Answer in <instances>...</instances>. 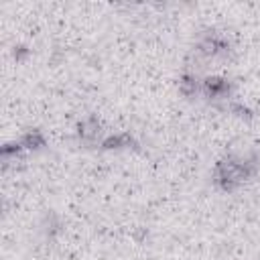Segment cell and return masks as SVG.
Returning <instances> with one entry per match:
<instances>
[{
  "label": "cell",
  "mask_w": 260,
  "mask_h": 260,
  "mask_svg": "<svg viewBox=\"0 0 260 260\" xmlns=\"http://www.w3.org/2000/svg\"><path fill=\"white\" fill-rule=\"evenodd\" d=\"M201 91L209 100H228L234 91V83L219 75H209L201 81Z\"/></svg>",
  "instance_id": "cell-3"
},
{
  "label": "cell",
  "mask_w": 260,
  "mask_h": 260,
  "mask_svg": "<svg viewBox=\"0 0 260 260\" xmlns=\"http://www.w3.org/2000/svg\"><path fill=\"white\" fill-rule=\"evenodd\" d=\"M228 110H230L234 116L244 118V120H252V116H254V112H252L248 106H244L242 102H230V104H228Z\"/></svg>",
  "instance_id": "cell-9"
},
{
  "label": "cell",
  "mask_w": 260,
  "mask_h": 260,
  "mask_svg": "<svg viewBox=\"0 0 260 260\" xmlns=\"http://www.w3.org/2000/svg\"><path fill=\"white\" fill-rule=\"evenodd\" d=\"M20 144H22L24 150H41V148L47 146V140H45L41 130H28L26 134H22Z\"/></svg>",
  "instance_id": "cell-7"
},
{
  "label": "cell",
  "mask_w": 260,
  "mask_h": 260,
  "mask_svg": "<svg viewBox=\"0 0 260 260\" xmlns=\"http://www.w3.org/2000/svg\"><path fill=\"white\" fill-rule=\"evenodd\" d=\"M102 122L95 116H87L77 122V136L85 144H95L102 138Z\"/></svg>",
  "instance_id": "cell-4"
},
{
  "label": "cell",
  "mask_w": 260,
  "mask_h": 260,
  "mask_svg": "<svg viewBox=\"0 0 260 260\" xmlns=\"http://www.w3.org/2000/svg\"><path fill=\"white\" fill-rule=\"evenodd\" d=\"M28 55H30V51H28L24 45H18V47H14V59H16V61H24Z\"/></svg>",
  "instance_id": "cell-11"
},
{
  "label": "cell",
  "mask_w": 260,
  "mask_h": 260,
  "mask_svg": "<svg viewBox=\"0 0 260 260\" xmlns=\"http://www.w3.org/2000/svg\"><path fill=\"white\" fill-rule=\"evenodd\" d=\"M179 91L183 98H195L199 91H201V81L197 79V75L193 73H183L179 77Z\"/></svg>",
  "instance_id": "cell-6"
},
{
  "label": "cell",
  "mask_w": 260,
  "mask_h": 260,
  "mask_svg": "<svg viewBox=\"0 0 260 260\" xmlns=\"http://www.w3.org/2000/svg\"><path fill=\"white\" fill-rule=\"evenodd\" d=\"M195 51H197L199 55H203V57H209V59L228 57V55L232 53V43H230L225 37H221V35H217V32H213V30H207V32L201 35V39L197 41Z\"/></svg>",
  "instance_id": "cell-2"
},
{
  "label": "cell",
  "mask_w": 260,
  "mask_h": 260,
  "mask_svg": "<svg viewBox=\"0 0 260 260\" xmlns=\"http://www.w3.org/2000/svg\"><path fill=\"white\" fill-rule=\"evenodd\" d=\"M43 230H45V234H47L49 238H51V236H55V234H59V232H61V221H59V217H57V215H53V213H49V215L45 217Z\"/></svg>",
  "instance_id": "cell-10"
},
{
  "label": "cell",
  "mask_w": 260,
  "mask_h": 260,
  "mask_svg": "<svg viewBox=\"0 0 260 260\" xmlns=\"http://www.w3.org/2000/svg\"><path fill=\"white\" fill-rule=\"evenodd\" d=\"M22 150H24V148H22L20 140H16V142H6V144H2V148H0V156H2V160H4V167H6V165H8L10 160L18 158Z\"/></svg>",
  "instance_id": "cell-8"
},
{
  "label": "cell",
  "mask_w": 260,
  "mask_h": 260,
  "mask_svg": "<svg viewBox=\"0 0 260 260\" xmlns=\"http://www.w3.org/2000/svg\"><path fill=\"white\" fill-rule=\"evenodd\" d=\"M260 171V158L254 152L248 154H228L219 158L213 167L211 181L217 189L232 193L246 181H250Z\"/></svg>",
  "instance_id": "cell-1"
},
{
  "label": "cell",
  "mask_w": 260,
  "mask_h": 260,
  "mask_svg": "<svg viewBox=\"0 0 260 260\" xmlns=\"http://www.w3.org/2000/svg\"><path fill=\"white\" fill-rule=\"evenodd\" d=\"M140 144L136 142V138L128 132H120V134H110L106 138H102L100 148L102 150H120V148H138Z\"/></svg>",
  "instance_id": "cell-5"
}]
</instances>
